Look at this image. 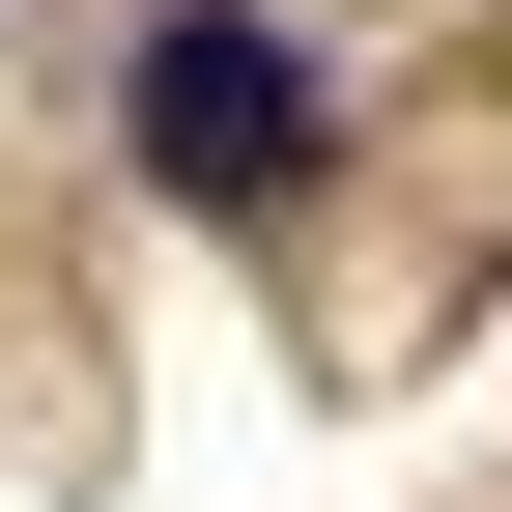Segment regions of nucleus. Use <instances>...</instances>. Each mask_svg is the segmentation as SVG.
Wrapping results in <instances>:
<instances>
[{"label":"nucleus","mask_w":512,"mask_h":512,"mask_svg":"<svg viewBox=\"0 0 512 512\" xmlns=\"http://www.w3.org/2000/svg\"><path fill=\"white\" fill-rule=\"evenodd\" d=\"M114 143H143L171 200H285V171H313V57L256 29V0H171L143 86H114Z\"/></svg>","instance_id":"1"}]
</instances>
